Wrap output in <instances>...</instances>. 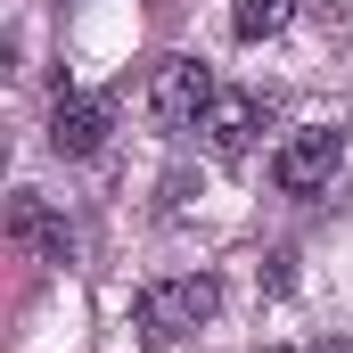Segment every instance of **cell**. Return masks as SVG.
<instances>
[{
	"instance_id": "cell-2",
	"label": "cell",
	"mask_w": 353,
	"mask_h": 353,
	"mask_svg": "<svg viewBox=\"0 0 353 353\" xmlns=\"http://www.w3.org/2000/svg\"><path fill=\"white\" fill-rule=\"evenodd\" d=\"M205 107H214L205 58H157V66H148V115H157L165 132H197Z\"/></svg>"
},
{
	"instance_id": "cell-6",
	"label": "cell",
	"mask_w": 353,
	"mask_h": 353,
	"mask_svg": "<svg viewBox=\"0 0 353 353\" xmlns=\"http://www.w3.org/2000/svg\"><path fill=\"white\" fill-rule=\"evenodd\" d=\"M50 148L58 157H99L107 148V99H83V90L58 99L50 107Z\"/></svg>"
},
{
	"instance_id": "cell-3",
	"label": "cell",
	"mask_w": 353,
	"mask_h": 353,
	"mask_svg": "<svg viewBox=\"0 0 353 353\" xmlns=\"http://www.w3.org/2000/svg\"><path fill=\"white\" fill-rule=\"evenodd\" d=\"M345 165V132H329V123H304V132H288L279 140V157H271V181L288 189V197H312V189H329Z\"/></svg>"
},
{
	"instance_id": "cell-4",
	"label": "cell",
	"mask_w": 353,
	"mask_h": 353,
	"mask_svg": "<svg viewBox=\"0 0 353 353\" xmlns=\"http://www.w3.org/2000/svg\"><path fill=\"white\" fill-rule=\"evenodd\" d=\"M8 247L33 255V263H74V230H66V214L41 189H17L8 197Z\"/></svg>"
},
{
	"instance_id": "cell-8",
	"label": "cell",
	"mask_w": 353,
	"mask_h": 353,
	"mask_svg": "<svg viewBox=\"0 0 353 353\" xmlns=\"http://www.w3.org/2000/svg\"><path fill=\"white\" fill-rule=\"evenodd\" d=\"M304 353H353V337H321V345H304Z\"/></svg>"
},
{
	"instance_id": "cell-1",
	"label": "cell",
	"mask_w": 353,
	"mask_h": 353,
	"mask_svg": "<svg viewBox=\"0 0 353 353\" xmlns=\"http://www.w3.org/2000/svg\"><path fill=\"white\" fill-rule=\"evenodd\" d=\"M222 312V279L214 271H181V279H157L148 296H140V337L148 345H173L189 329H205Z\"/></svg>"
},
{
	"instance_id": "cell-7",
	"label": "cell",
	"mask_w": 353,
	"mask_h": 353,
	"mask_svg": "<svg viewBox=\"0 0 353 353\" xmlns=\"http://www.w3.org/2000/svg\"><path fill=\"white\" fill-rule=\"evenodd\" d=\"M288 17H296V0H239L230 8V33L239 41H271V33H288Z\"/></svg>"
},
{
	"instance_id": "cell-5",
	"label": "cell",
	"mask_w": 353,
	"mask_h": 353,
	"mask_svg": "<svg viewBox=\"0 0 353 353\" xmlns=\"http://www.w3.org/2000/svg\"><path fill=\"white\" fill-rule=\"evenodd\" d=\"M255 123H263V107L247 99V90H214V107L197 115V132H205V148L230 165V157H247V140H255Z\"/></svg>"
}]
</instances>
